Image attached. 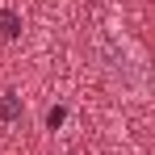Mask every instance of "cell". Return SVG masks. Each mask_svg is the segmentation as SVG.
Wrapping results in <instances>:
<instances>
[{"label":"cell","instance_id":"1","mask_svg":"<svg viewBox=\"0 0 155 155\" xmlns=\"http://www.w3.org/2000/svg\"><path fill=\"white\" fill-rule=\"evenodd\" d=\"M101 63H105L109 80L122 92H130V97L147 92V59H143V51L130 42L126 34H117V29H105L101 34Z\"/></svg>","mask_w":155,"mask_h":155},{"label":"cell","instance_id":"2","mask_svg":"<svg viewBox=\"0 0 155 155\" xmlns=\"http://www.w3.org/2000/svg\"><path fill=\"white\" fill-rule=\"evenodd\" d=\"M21 117H25V101H21L13 88H4V92H0V126H17Z\"/></svg>","mask_w":155,"mask_h":155},{"label":"cell","instance_id":"3","mask_svg":"<svg viewBox=\"0 0 155 155\" xmlns=\"http://www.w3.org/2000/svg\"><path fill=\"white\" fill-rule=\"evenodd\" d=\"M21 29H25L21 13H17V8H8V4H0V42H17V38H21Z\"/></svg>","mask_w":155,"mask_h":155},{"label":"cell","instance_id":"4","mask_svg":"<svg viewBox=\"0 0 155 155\" xmlns=\"http://www.w3.org/2000/svg\"><path fill=\"white\" fill-rule=\"evenodd\" d=\"M63 117H67V109H51V113H46V130H59Z\"/></svg>","mask_w":155,"mask_h":155}]
</instances>
